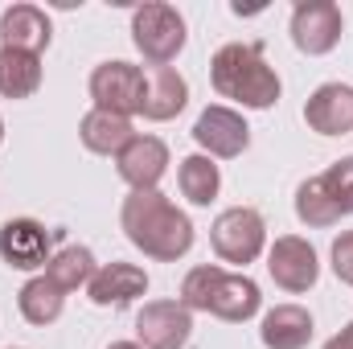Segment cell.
Wrapping results in <instances>:
<instances>
[{
	"label": "cell",
	"instance_id": "6da1fadb",
	"mask_svg": "<svg viewBox=\"0 0 353 349\" xmlns=\"http://www.w3.org/2000/svg\"><path fill=\"white\" fill-rule=\"evenodd\" d=\"M119 226L136 251L157 263H176L193 251V222L161 189H132L119 206Z\"/></svg>",
	"mask_w": 353,
	"mask_h": 349
},
{
	"label": "cell",
	"instance_id": "7a4b0ae2",
	"mask_svg": "<svg viewBox=\"0 0 353 349\" xmlns=\"http://www.w3.org/2000/svg\"><path fill=\"white\" fill-rule=\"evenodd\" d=\"M210 83L222 99H234L247 111H267L279 103L283 83L267 66L259 41H230L210 58Z\"/></svg>",
	"mask_w": 353,
	"mask_h": 349
},
{
	"label": "cell",
	"instance_id": "3957f363",
	"mask_svg": "<svg viewBox=\"0 0 353 349\" xmlns=\"http://www.w3.org/2000/svg\"><path fill=\"white\" fill-rule=\"evenodd\" d=\"M181 304L189 312H210L218 321L243 325L263 308V292L243 271H222L214 263H201L181 279Z\"/></svg>",
	"mask_w": 353,
	"mask_h": 349
},
{
	"label": "cell",
	"instance_id": "277c9868",
	"mask_svg": "<svg viewBox=\"0 0 353 349\" xmlns=\"http://www.w3.org/2000/svg\"><path fill=\"white\" fill-rule=\"evenodd\" d=\"M185 41H189L185 17L176 12L173 4L152 0V4L132 8V46L140 50L144 62L169 66V62H176V54L185 50Z\"/></svg>",
	"mask_w": 353,
	"mask_h": 349
},
{
	"label": "cell",
	"instance_id": "5b68a950",
	"mask_svg": "<svg viewBox=\"0 0 353 349\" xmlns=\"http://www.w3.org/2000/svg\"><path fill=\"white\" fill-rule=\"evenodd\" d=\"M210 247H214V255L222 263H239V267L255 263L267 251L263 214L251 210V206H230V210H222V214L214 218V226H210Z\"/></svg>",
	"mask_w": 353,
	"mask_h": 349
},
{
	"label": "cell",
	"instance_id": "8992f818",
	"mask_svg": "<svg viewBox=\"0 0 353 349\" xmlns=\"http://www.w3.org/2000/svg\"><path fill=\"white\" fill-rule=\"evenodd\" d=\"M87 90L94 99L99 111H111V115H123L132 119L140 107H144V90H148V74L123 58H111V62H99L87 79Z\"/></svg>",
	"mask_w": 353,
	"mask_h": 349
},
{
	"label": "cell",
	"instance_id": "52a82bcc",
	"mask_svg": "<svg viewBox=\"0 0 353 349\" xmlns=\"http://www.w3.org/2000/svg\"><path fill=\"white\" fill-rule=\"evenodd\" d=\"M345 33V17L333 0H300L292 8V46L308 58H325L337 50Z\"/></svg>",
	"mask_w": 353,
	"mask_h": 349
},
{
	"label": "cell",
	"instance_id": "ba28073f",
	"mask_svg": "<svg viewBox=\"0 0 353 349\" xmlns=\"http://www.w3.org/2000/svg\"><path fill=\"white\" fill-rule=\"evenodd\" d=\"M193 140H197V148H201L205 157H214V161H234V157H243V152L251 148V128H247V119H243L234 107L214 103V107H205V111L197 115Z\"/></svg>",
	"mask_w": 353,
	"mask_h": 349
},
{
	"label": "cell",
	"instance_id": "9c48e42d",
	"mask_svg": "<svg viewBox=\"0 0 353 349\" xmlns=\"http://www.w3.org/2000/svg\"><path fill=\"white\" fill-rule=\"evenodd\" d=\"M267 275H271L283 292H292V296L316 288V279H321L316 247H312L308 239H300V235L275 239V243L267 247Z\"/></svg>",
	"mask_w": 353,
	"mask_h": 349
},
{
	"label": "cell",
	"instance_id": "30bf717a",
	"mask_svg": "<svg viewBox=\"0 0 353 349\" xmlns=\"http://www.w3.org/2000/svg\"><path fill=\"white\" fill-rule=\"evenodd\" d=\"M193 337V312L181 300H148L136 312V341L144 349H185Z\"/></svg>",
	"mask_w": 353,
	"mask_h": 349
},
{
	"label": "cell",
	"instance_id": "8fae6325",
	"mask_svg": "<svg viewBox=\"0 0 353 349\" xmlns=\"http://www.w3.org/2000/svg\"><path fill=\"white\" fill-rule=\"evenodd\" d=\"M0 259L12 271H37L54 259V230L37 218H8L0 226Z\"/></svg>",
	"mask_w": 353,
	"mask_h": 349
},
{
	"label": "cell",
	"instance_id": "7c38bea8",
	"mask_svg": "<svg viewBox=\"0 0 353 349\" xmlns=\"http://www.w3.org/2000/svg\"><path fill=\"white\" fill-rule=\"evenodd\" d=\"M115 173L123 177L132 189H157L161 177L169 173V144L157 136H132L123 152L115 157Z\"/></svg>",
	"mask_w": 353,
	"mask_h": 349
},
{
	"label": "cell",
	"instance_id": "4fadbf2b",
	"mask_svg": "<svg viewBox=\"0 0 353 349\" xmlns=\"http://www.w3.org/2000/svg\"><path fill=\"white\" fill-rule=\"evenodd\" d=\"M148 292V271L136 263H103L87 283V296L94 308H128Z\"/></svg>",
	"mask_w": 353,
	"mask_h": 349
},
{
	"label": "cell",
	"instance_id": "5bb4252c",
	"mask_svg": "<svg viewBox=\"0 0 353 349\" xmlns=\"http://www.w3.org/2000/svg\"><path fill=\"white\" fill-rule=\"evenodd\" d=\"M54 41V21L37 4H8L0 12V46L4 50H25V54H46Z\"/></svg>",
	"mask_w": 353,
	"mask_h": 349
},
{
	"label": "cell",
	"instance_id": "9a60e30c",
	"mask_svg": "<svg viewBox=\"0 0 353 349\" xmlns=\"http://www.w3.org/2000/svg\"><path fill=\"white\" fill-rule=\"evenodd\" d=\"M304 123L316 136H345V132H353V87L350 83H321L304 103Z\"/></svg>",
	"mask_w": 353,
	"mask_h": 349
},
{
	"label": "cell",
	"instance_id": "2e32d148",
	"mask_svg": "<svg viewBox=\"0 0 353 349\" xmlns=\"http://www.w3.org/2000/svg\"><path fill=\"white\" fill-rule=\"evenodd\" d=\"M185 103H189V83H185V74L173 70V66H152V70H148V90H144L140 115L152 119V123H169V119H176V115L185 111Z\"/></svg>",
	"mask_w": 353,
	"mask_h": 349
},
{
	"label": "cell",
	"instance_id": "e0dca14e",
	"mask_svg": "<svg viewBox=\"0 0 353 349\" xmlns=\"http://www.w3.org/2000/svg\"><path fill=\"white\" fill-rule=\"evenodd\" d=\"M316 325H312V312L300 308V304H275L263 312V325H259V341L267 349H304L312 341Z\"/></svg>",
	"mask_w": 353,
	"mask_h": 349
},
{
	"label": "cell",
	"instance_id": "ac0fdd59",
	"mask_svg": "<svg viewBox=\"0 0 353 349\" xmlns=\"http://www.w3.org/2000/svg\"><path fill=\"white\" fill-rule=\"evenodd\" d=\"M132 136H136L132 119L111 115V111H99V107H90L87 115L79 119V140H83V148L94 152V157H119Z\"/></svg>",
	"mask_w": 353,
	"mask_h": 349
},
{
	"label": "cell",
	"instance_id": "d6986e66",
	"mask_svg": "<svg viewBox=\"0 0 353 349\" xmlns=\"http://www.w3.org/2000/svg\"><path fill=\"white\" fill-rule=\"evenodd\" d=\"M99 271V263H94V251L90 247H79V243H70V247H62V251H54V259L46 263V279L58 288V292H79V288H87L90 275Z\"/></svg>",
	"mask_w": 353,
	"mask_h": 349
},
{
	"label": "cell",
	"instance_id": "ffe728a7",
	"mask_svg": "<svg viewBox=\"0 0 353 349\" xmlns=\"http://www.w3.org/2000/svg\"><path fill=\"white\" fill-rule=\"evenodd\" d=\"M41 87V58L0 46V99H33Z\"/></svg>",
	"mask_w": 353,
	"mask_h": 349
},
{
	"label": "cell",
	"instance_id": "44dd1931",
	"mask_svg": "<svg viewBox=\"0 0 353 349\" xmlns=\"http://www.w3.org/2000/svg\"><path fill=\"white\" fill-rule=\"evenodd\" d=\"M17 308H21V317H25L29 325L46 329V325H54V321L62 317V308H66V292H58L46 275H33V279L21 283V292H17Z\"/></svg>",
	"mask_w": 353,
	"mask_h": 349
},
{
	"label": "cell",
	"instance_id": "7402d4cb",
	"mask_svg": "<svg viewBox=\"0 0 353 349\" xmlns=\"http://www.w3.org/2000/svg\"><path fill=\"white\" fill-rule=\"evenodd\" d=\"M176 185H181V193H185L193 206H210V201L222 193V169L214 165V157L193 152V157L181 161V169H176Z\"/></svg>",
	"mask_w": 353,
	"mask_h": 349
},
{
	"label": "cell",
	"instance_id": "603a6c76",
	"mask_svg": "<svg viewBox=\"0 0 353 349\" xmlns=\"http://www.w3.org/2000/svg\"><path fill=\"white\" fill-rule=\"evenodd\" d=\"M296 218H300L308 230H329V226H337L345 214L333 206L325 181H321V177H308V181H300V189H296Z\"/></svg>",
	"mask_w": 353,
	"mask_h": 349
},
{
	"label": "cell",
	"instance_id": "cb8c5ba5",
	"mask_svg": "<svg viewBox=\"0 0 353 349\" xmlns=\"http://www.w3.org/2000/svg\"><path fill=\"white\" fill-rule=\"evenodd\" d=\"M321 181H325L333 206H337L341 214H353V157H341L337 165H329V169L321 173Z\"/></svg>",
	"mask_w": 353,
	"mask_h": 349
},
{
	"label": "cell",
	"instance_id": "d4e9b609",
	"mask_svg": "<svg viewBox=\"0 0 353 349\" xmlns=\"http://www.w3.org/2000/svg\"><path fill=\"white\" fill-rule=\"evenodd\" d=\"M333 275L353 288V230H341L333 239Z\"/></svg>",
	"mask_w": 353,
	"mask_h": 349
},
{
	"label": "cell",
	"instance_id": "484cf974",
	"mask_svg": "<svg viewBox=\"0 0 353 349\" xmlns=\"http://www.w3.org/2000/svg\"><path fill=\"white\" fill-rule=\"evenodd\" d=\"M321 349H353V321L341 329V333H337V337H329Z\"/></svg>",
	"mask_w": 353,
	"mask_h": 349
},
{
	"label": "cell",
	"instance_id": "4316f807",
	"mask_svg": "<svg viewBox=\"0 0 353 349\" xmlns=\"http://www.w3.org/2000/svg\"><path fill=\"white\" fill-rule=\"evenodd\" d=\"M107 349H144V346H140V341H111Z\"/></svg>",
	"mask_w": 353,
	"mask_h": 349
},
{
	"label": "cell",
	"instance_id": "83f0119b",
	"mask_svg": "<svg viewBox=\"0 0 353 349\" xmlns=\"http://www.w3.org/2000/svg\"><path fill=\"white\" fill-rule=\"evenodd\" d=\"M0 144H4V119H0Z\"/></svg>",
	"mask_w": 353,
	"mask_h": 349
}]
</instances>
